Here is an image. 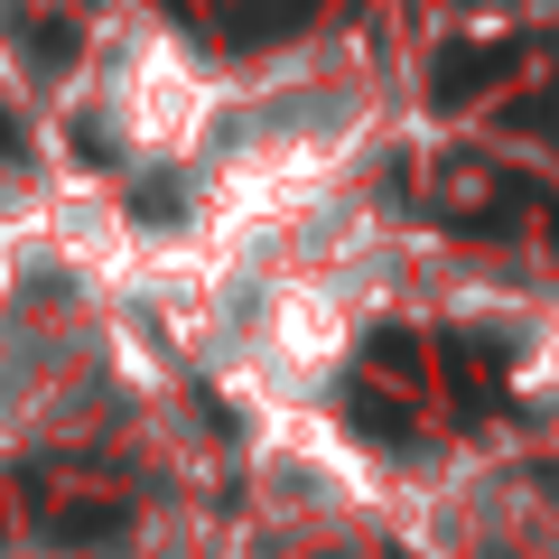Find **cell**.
I'll return each instance as SVG.
<instances>
[{
  "instance_id": "obj_1",
  "label": "cell",
  "mask_w": 559,
  "mask_h": 559,
  "mask_svg": "<svg viewBox=\"0 0 559 559\" xmlns=\"http://www.w3.org/2000/svg\"><path fill=\"white\" fill-rule=\"evenodd\" d=\"M47 540H66V550H84V540H121V522L103 513V503H75L66 522H47Z\"/></svg>"
}]
</instances>
